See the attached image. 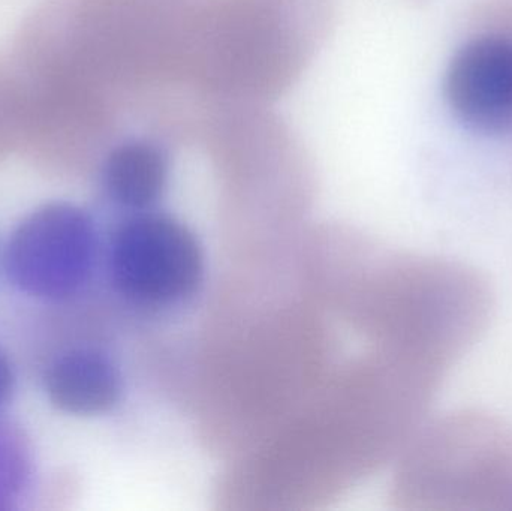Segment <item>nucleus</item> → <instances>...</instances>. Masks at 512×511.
<instances>
[{"label": "nucleus", "instance_id": "f257e3e1", "mask_svg": "<svg viewBox=\"0 0 512 511\" xmlns=\"http://www.w3.org/2000/svg\"><path fill=\"white\" fill-rule=\"evenodd\" d=\"M399 495L414 510L512 511V429L487 411H448L418 435Z\"/></svg>", "mask_w": 512, "mask_h": 511}, {"label": "nucleus", "instance_id": "f03ea898", "mask_svg": "<svg viewBox=\"0 0 512 511\" xmlns=\"http://www.w3.org/2000/svg\"><path fill=\"white\" fill-rule=\"evenodd\" d=\"M107 266L117 293L147 308L191 299L206 273L203 248L191 228L153 210L135 212L116 228Z\"/></svg>", "mask_w": 512, "mask_h": 511}, {"label": "nucleus", "instance_id": "7ed1b4c3", "mask_svg": "<svg viewBox=\"0 0 512 511\" xmlns=\"http://www.w3.org/2000/svg\"><path fill=\"white\" fill-rule=\"evenodd\" d=\"M98 255V231L89 213L75 204L50 203L12 231L3 269L21 293L60 302L89 284Z\"/></svg>", "mask_w": 512, "mask_h": 511}, {"label": "nucleus", "instance_id": "20e7f679", "mask_svg": "<svg viewBox=\"0 0 512 511\" xmlns=\"http://www.w3.org/2000/svg\"><path fill=\"white\" fill-rule=\"evenodd\" d=\"M445 98L471 131L512 135V9L507 0H492L475 14L474 33L448 65Z\"/></svg>", "mask_w": 512, "mask_h": 511}, {"label": "nucleus", "instance_id": "39448f33", "mask_svg": "<svg viewBox=\"0 0 512 511\" xmlns=\"http://www.w3.org/2000/svg\"><path fill=\"white\" fill-rule=\"evenodd\" d=\"M45 393L53 407L72 416H99L119 404L123 378L119 366L98 348L65 351L48 366Z\"/></svg>", "mask_w": 512, "mask_h": 511}, {"label": "nucleus", "instance_id": "423d86ee", "mask_svg": "<svg viewBox=\"0 0 512 511\" xmlns=\"http://www.w3.org/2000/svg\"><path fill=\"white\" fill-rule=\"evenodd\" d=\"M168 156L158 144L132 140L111 150L104 165L105 191L117 204L132 212L150 210L168 183Z\"/></svg>", "mask_w": 512, "mask_h": 511}, {"label": "nucleus", "instance_id": "0eeeda50", "mask_svg": "<svg viewBox=\"0 0 512 511\" xmlns=\"http://www.w3.org/2000/svg\"><path fill=\"white\" fill-rule=\"evenodd\" d=\"M15 375L8 357L0 351V410L8 404L14 392Z\"/></svg>", "mask_w": 512, "mask_h": 511}]
</instances>
